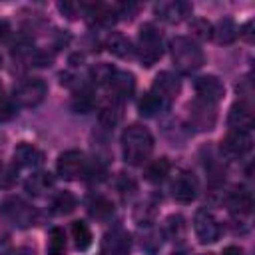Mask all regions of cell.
<instances>
[{"instance_id":"6da1fadb","label":"cell","mask_w":255,"mask_h":255,"mask_svg":"<svg viewBox=\"0 0 255 255\" xmlns=\"http://www.w3.org/2000/svg\"><path fill=\"white\" fill-rule=\"evenodd\" d=\"M122 151L128 163H143L153 151V137L149 129L139 124H131L129 128H126L122 133Z\"/></svg>"},{"instance_id":"7a4b0ae2","label":"cell","mask_w":255,"mask_h":255,"mask_svg":"<svg viewBox=\"0 0 255 255\" xmlns=\"http://www.w3.org/2000/svg\"><path fill=\"white\" fill-rule=\"evenodd\" d=\"M169 50H171V60L181 74H191L199 70L205 62V56L199 44L187 36H175L169 44Z\"/></svg>"},{"instance_id":"3957f363","label":"cell","mask_w":255,"mask_h":255,"mask_svg":"<svg viewBox=\"0 0 255 255\" xmlns=\"http://www.w3.org/2000/svg\"><path fill=\"white\" fill-rule=\"evenodd\" d=\"M135 52H137V56H139L143 66H153L161 58V54H163V40H161V34L155 30V26H151V24L141 26Z\"/></svg>"},{"instance_id":"277c9868","label":"cell","mask_w":255,"mask_h":255,"mask_svg":"<svg viewBox=\"0 0 255 255\" xmlns=\"http://www.w3.org/2000/svg\"><path fill=\"white\" fill-rule=\"evenodd\" d=\"M48 94V86L40 78H26L14 86L12 92V102L20 108H36L38 104L44 102Z\"/></svg>"},{"instance_id":"5b68a950","label":"cell","mask_w":255,"mask_h":255,"mask_svg":"<svg viewBox=\"0 0 255 255\" xmlns=\"http://www.w3.org/2000/svg\"><path fill=\"white\" fill-rule=\"evenodd\" d=\"M2 215L14 223L16 227H30L36 223L38 219V213L32 205H28L26 201H22L20 197H12V199H6L4 205H2Z\"/></svg>"},{"instance_id":"8992f818","label":"cell","mask_w":255,"mask_h":255,"mask_svg":"<svg viewBox=\"0 0 255 255\" xmlns=\"http://www.w3.org/2000/svg\"><path fill=\"white\" fill-rule=\"evenodd\" d=\"M56 167H58L60 177H64V179H78V177H82L88 171L86 155L82 151H78V149H68V151L60 153Z\"/></svg>"},{"instance_id":"52a82bcc","label":"cell","mask_w":255,"mask_h":255,"mask_svg":"<svg viewBox=\"0 0 255 255\" xmlns=\"http://www.w3.org/2000/svg\"><path fill=\"white\" fill-rule=\"evenodd\" d=\"M193 231H195L199 243H215L219 239V235H221L219 221L207 209H199L195 213V217H193Z\"/></svg>"},{"instance_id":"ba28073f","label":"cell","mask_w":255,"mask_h":255,"mask_svg":"<svg viewBox=\"0 0 255 255\" xmlns=\"http://www.w3.org/2000/svg\"><path fill=\"white\" fill-rule=\"evenodd\" d=\"M171 195L179 203H191L197 197V179L191 171H177L171 179Z\"/></svg>"},{"instance_id":"9c48e42d","label":"cell","mask_w":255,"mask_h":255,"mask_svg":"<svg viewBox=\"0 0 255 255\" xmlns=\"http://www.w3.org/2000/svg\"><path fill=\"white\" fill-rule=\"evenodd\" d=\"M179 90H181L179 78H177L175 74H171V72H161V74H157L155 80H153V88H151V92H153L161 102H165L167 106L177 98Z\"/></svg>"},{"instance_id":"30bf717a","label":"cell","mask_w":255,"mask_h":255,"mask_svg":"<svg viewBox=\"0 0 255 255\" xmlns=\"http://www.w3.org/2000/svg\"><path fill=\"white\" fill-rule=\"evenodd\" d=\"M195 92H197L199 100H203L207 104H217L223 98L225 88L217 76H201L195 80Z\"/></svg>"},{"instance_id":"8fae6325","label":"cell","mask_w":255,"mask_h":255,"mask_svg":"<svg viewBox=\"0 0 255 255\" xmlns=\"http://www.w3.org/2000/svg\"><path fill=\"white\" fill-rule=\"evenodd\" d=\"M131 247V239L124 229H112L102 239V253L106 255H128Z\"/></svg>"},{"instance_id":"7c38bea8","label":"cell","mask_w":255,"mask_h":255,"mask_svg":"<svg viewBox=\"0 0 255 255\" xmlns=\"http://www.w3.org/2000/svg\"><path fill=\"white\" fill-rule=\"evenodd\" d=\"M227 124L235 131H249L253 128V112L247 102H237L229 110Z\"/></svg>"},{"instance_id":"4fadbf2b","label":"cell","mask_w":255,"mask_h":255,"mask_svg":"<svg viewBox=\"0 0 255 255\" xmlns=\"http://www.w3.org/2000/svg\"><path fill=\"white\" fill-rule=\"evenodd\" d=\"M106 86L112 90V94H114L118 100L129 98V96L133 94V90H135V78H133V74H129V72L114 70V74H112V78H110V82H108Z\"/></svg>"},{"instance_id":"5bb4252c","label":"cell","mask_w":255,"mask_h":255,"mask_svg":"<svg viewBox=\"0 0 255 255\" xmlns=\"http://www.w3.org/2000/svg\"><path fill=\"white\" fill-rule=\"evenodd\" d=\"M42 161H44V153L36 145L26 143V141H22V143L16 145V149H14V163L16 165L34 169V167L42 165Z\"/></svg>"},{"instance_id":"9a60e30c","label":"cell","mask_w":255,"mask_h":255,"mask_svg":"<svg viewBox=\"0 0 255 255\" xmlns=\"http://www.w3.org/2000/svg\"><path fill=\"white\" fill-rule=\"evenodd\" d=\"M189 116H191V122H193L199 129H211L213 124H215V110H213V104H207V102H203V100H197V102L191 104Z\"/></svg>"},{"instance_id":"2e32d148","label":"cell","mask_w":255,"mask_h":255,"mask_svg":"<svg viewBox=\"0 0 255 255\" xmlns=\"http://www.w3.org/2000/svg\"><path fill=\"white\" fill-rule=\"evenodd\" d=\"M155 14L165 22H179L191 14V6L185 2H159L155 6Z\"/></svg>"},{"instance_id":"e0dca14e","label":"cell","mask_w":255,"mask_h":255,"mask_svg":"<svg viewBox=\"0 0 255 255\" xmlns=\"http://www.w3.org/2000/svg\"><path fill=\"white\" fill-rule=\"evenodd\" d=\"M223 149L229 153V155H243L251 149V135L249 131H235L231 129L227 133V137L223 139Z\"/></svg>"},{"instance_id":"ac0fdd59","label":"cell","mask_w":255,"mask_h":255,"mask_svg":"<svg viewBox=\"0 0 255 255\" xmlns=\"http://www.w3.org/2000/svg\"><path fill=\"white\" fill-rule=\"evenodd\" d=\"M211 36L215 38L217 44H231V42L237 40L239 28H237V24H235L231 18H223V20H219V22L211 28Z\"/></svg>"},{"instance_id":"d6986e66","label":"cell","mask_w":255,"mask_h":255,"mask_svg":"<svg viewBox=\"0 0 255 255\" xmlns=\"http://www.w3.org/2000/svg\"><path fill=\"white\" fill-rule=\"evenodd\" d=\"M106 46H108V50H110L114 56H118V58H129V56L135 54V48H133L131 40H129L128 36H124V34H118V32L110 34Z\"/></svg>"},{"instance_id":"ffe728a7","label":"cell","mask_w":255,"mask_h":255,"mask_svg":"<svg viewBox=\"0 0 255 255\" xmlns=\"http://www.w3.org/2000/svg\"><path fill=\"white\" fill-rule=\"evenodd\" d=\"M169 159L167 157H159V159H153L147 167H145V179L151 181V183H159L161 179H165L169 175Z\"/></svg>"},{"instance_id":"44dd1931","label":"cell","mask_w":255,"mask_h":255,"mask_svg":"<svg viewBox=\"0 0 255 255\" xmlns=\"http://www.w3.org/2000/svg\"><path fill=\"white\" fill-rule=\"evenodd\" d=\"M72 237H74V245L80 251H86L92 245V231L90 225L86 221H74L72 223Z\"/></svg>"},{"instance_id":"7402d4cb","label":"cell","mask_w":255,"mask_h":255,"mask_svg":"<svg viewBox=\"0 0 255 255\" xmlns=\"http://www.w3.org/2000/svg\"><path fill=\"white\" fill-rule=\"evenodd\" d=\"M137 108H139V114H141V116H147V118H149V116H155V114H159L161 110H165L167 104L161 102L153 92H147V94H143V98L139 100Z\"/></svg>"},{"instance_id":"603a6c76","label":"cell","mask_w":255,"mask_h":255,"mask_svg":"<svg viewBox=\"0 0 255 255\" xmlns=\"http://www.w3.org/2000/svg\"><path fill=\"white\" fill-rule=\"evenodd\" d=\"M48 255H64L66 253V233L60 227H52L48 233Z\"/></svg>"},{"instance_id":"cb8c5ba5","label":"cell","mask_w":255,"mask_h":255,"mask_svg":"<svg viewBox=\"0 0 255 255\" xmlns=\"http://www.w3.org/2000/svg\"><path fill=\"white\" fill-rule=\"evenodd\" d=\"M52 209L58 215H68L76 209V197L70 191H60L54 199H52Z\"/></svg>"},{"instance_id":"d4e9b609","label":"cell","mask_w":255,"mask_h":255,"mask_svg":"<svg viewBox=\"0 0 255 255\" xmlns=\"http://www.w3.org/2000/svg\"><path fill=\"white\" fill-rule=\"evenodd\" d=\"M94 92L90 90V88H82L76 96H74V100H72V108L78 112V114H86V112H90L92 110V106H94Z\"/></svg>"},{"instance_id":"484cf974","label":"cell","mask_w":255,"mask_h":255,"mask_svg":"<svg viewBox=\"0 0 255 255\" xmlns=\"http://www.w3.org/2000/svg\"><path fill=\"white\" fill-rule=\"evenodd\" d=\"M52 187V177L50 173H36L26 181V189L34 195H42L44 191H48Z\"/></svg>"},{"instance_id":"4316f807","label":"cell","mask_w":255,"mask_h":255,"mask_svg":"<svg viewBox=\"0 0 255 255\" xmlns=\"http://www.w3.org/2000/svg\"><path fill=\"white\" fill-rule=\"evenodd\" d=\"M251 205H253V201H251V195L247 191H235L229 199V207H231L233 213L245 215V213L251 211Z\"/></svg>"},{"instance_id":"83f0119b","label":"cell","mask_w":255,"mask_h":255,"mask_svg":"<svg viewBox=\"0 0 255 255\" xmlns=\"http://www.w3.org/2000/svg\"><path fill=\"white\" fill-rule=\"evenodd\" d=\"M90 213L98 219H106L114 213V203L108 201L106 197H96V199L90 201Z\"/></svg>"},{"instance_id":"f1b7e54d","label":"cell","mask_w":255,"mask_h":255,"mask_svg":"<svg viewBox=\"0 0 255 255\" xmlns=\"http://www.w3.org/2000/svg\"><path fill=\"white\" fill-rule=\"evenodd\" d=\"M167 235L173 241H181L185 237V221L181 215H171L167 217Z\"/></svg>"},{"instance_id":"f546056e","label":"cell","mask_w":255,"mask_h":255,"mask_svg":"<svg viewBox=\"0 0 255 255\" xmlns=\"http://www.w3.org/2000/svg\"><path fill=\"white\" fill-rule=\"evenodd\" d=\"M141 249L149 255H155L161 249V233L155 229H149L141 239Z\"/></svg>"},{"instance_id":"4dcf8cb0","label":"cell","mask_w":255,"mask_h":255,"mask_svg":"<svg viewBox=\"0 0 255 255\" xmlns=\"http://www.w3.org/2000/svg\"><path fill=\"white\" fill-rule=\"evenodd\" d=\"M118 120H120V106H118L116 102H112V104H108V106L102 108V112H100V122H102L104 126L112 128V126L118 124Z\"/></svg>"},{"instance_id":"1f68e13d","label":"cell","mask_w":255,"mask_h":255,"mask_svg":"<svg viewBox=\"0 0 255 255\" xmlns=\"http://www.w3.org/2000/svg\"><path fill=\"white\" fill-rule=\"evenodd\" d=\"M112 74H114V68H112V66H108V64H98V66H96V68H92V72H90L92 80H94L96 84H104V86L110 82Z\"/></svg>"},{"instance_id":"d6a6232c","label":"cell","mask_w":255,"mask_h":255,"mask_svg":"<svg viewBox=\"0 0 255 255\" xmlns=\"http://www.w3.org/2000/svg\"><path fill=\"white\" fill-rule=\"evenodd\" d=\"M14 114H16V108H14L12 98H10V96H6L4 92H0V122L10 120Z\"/></svg>"},{"instance_id":"836d02e7","label":"cell","mask_w":255,"mask_h":255,"mask_svg":"<svg viewBox=\"0 0 255 255\" xmlns=\"http://www.w3.org/2000/svg\"><path fill=\"white\" fill-rule=\"evenodd\" d=\"M193 34L199 38H211V24L205 20H197L193 22Z\"/></svg>"},{"instance_id":"e575fe53","label":"cell","mask_w":255,"mask_h":255,"mask_svg":"<svg viewBox=\"0 0 255 255\" xmlns=\"http://www.w3.org/2000/svg\"><path fill=\"white\" fill-rule=\"evenodd\" d=\"M68 18H76L78 16V12H82L84 8H82V4H72V2H64V4H60L58 6Z\"/></svg>"},{"instance_id":"d590c367","label":"cell","mask_w":255,"mask_h":255,"mask_svg":"<svg viewBox=\"0 0 255 255\" xmlns=\"http://www.w3.org/2000/svg\"><path fill=\"white\" fill-rule=\"evenodd\" d=\"M8 34H10V26H8V22H6V20H0V42H2Z\"/></svg>"},{"instance_id":"8d00e7d4","label":"cell","mask_w":255,"mask_h":255,"mask_svg":"<svg viewBox=\"0 0 255 255\" xmlns=\"http://www.w3.org/2000/svg\"><path fill=\"white\" fill-rule=\"evenodd\" d=\"M221 255H243V251H241L239 247H235V245H231V247H225Z\"/></svg>"},{"instance_id":"74e56055","label":"cell","mask_w":255,"mask_h":255,"mask_svg":"<svg viewBox=\"0 0 255 255\" xmlns=\"http://www.w3.org/2000/svg\"><path fill=\"white\" fill-rule=\"evenodd\" d=\"M18 255H28V253H18Z\"/></svg>"},{"instance_id":"f35d334b","label":"cell","mask_w":255,"mask_h":255,"mask_svg":"<svg viewBox=\"0 0 255 255\" xmlns=\"http://www.w3.org/2000/svg\"><path fill=\"white\" fill-rule=\"evenodd\" d=\"M0 68H2V58H0Z\"/></svg>"},{"instance_id":"ab89813d","label":"cell","mask_w":255,"mask_h":255,"mask_svg":"<svg viewBox=\"0 0 255 255\" xmlns=\"http://www.w3.org/2000/svg\"><path fill=\"white\" fill-rule=\"evenodd\" d=\"M102 255H106V253H102Z\"/></svg>"}]
</instances>
